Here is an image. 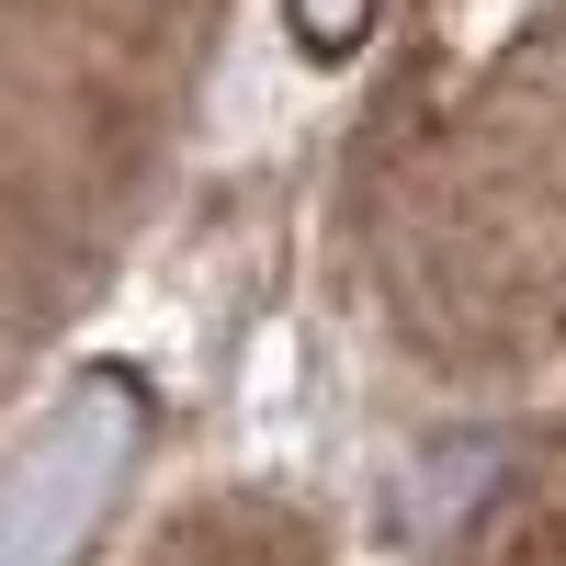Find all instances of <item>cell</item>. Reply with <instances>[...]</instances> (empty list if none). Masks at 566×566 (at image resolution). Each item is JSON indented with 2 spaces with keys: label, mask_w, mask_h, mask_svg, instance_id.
<instances>
[{
  "label": "cell",
  "mask_w": 566,
  "mask_h": 566,
  "mask_svg": "<svg viewBox=\"0 0 566 566\" xmlns=\"http://www.w3.org/2000/svg\"><path fill=\"white\" fill-rule=\"evenodd\" d=\"M363 23H374V0H295V34L317 45V57H352Z\"/></svg>",
  "instance_id": "obj_1"
}]
</instances>
